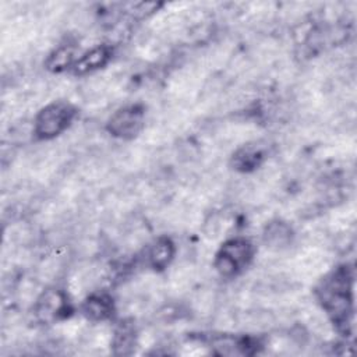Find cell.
Segmentation results:
<instances>
[{
  "mask_svg": "<svg viewBox=\"0 0 357 357\" xmlns=\"http://www.w3.org/2000/svg\"><path fill=\"white\" fill-rule=\"evenodd\" d=\"M76 114L74 107L66 102L51 103L44 107L35 119V134L40 139H53L63 133Z\"/></svg>",
  "mask_w": 357,
  "mask_h": 357,
  "instance_id": "obj_1",
  "label": "cell"
},
{
  "mask_svg": "<svg viewBox=\"0 0 357 357\" xmlns=\"http://www.w3.org/2000/svg\"><path fill=\"white\" fill-rule=\"evenodd\" d=\"M253 257L252 245L245 239L226 242L216 254L215 268L222 277H233L249 265Z\"/></svg>",
  "mask_w": 357,
  "mask_h": 357,
  "instance_id": "obj_2",
  "label": "cell"
},
{
  "mask_svg": "<svg viewBox=\"0 0 357 357\" xmlns=\"http://www.w3.org/2000/svg\"><path fill=\"white\" fill-rule=\"evenodd\" d=\"M144 125V112L139 106H128L117 110L109 121L107 129L113 136L133 139Z\"/></svg>",
  "mask_w": 357,
  "mask_h": 357,
  "instance_id": "obj_3",
  "label": "cell"
},
{
  "mask_svg": "<svg viewBox=\"0 0 357 357\" xmlns=\"http://www.w3.org/2000/svg\"><path fill=\"white\" fill-rule=\"evenodd\" d=\"M67 308L66 297L59 290H49L44 293L37 303V315L42 321H51L59 318Z\"/></svg>",
  "mask_w": 357,
  "mask_h": 357,
  "instance_id": "obj_4",
  "label": "cell"
},
{
  "mask_svg": "<svg viewBox=\"0 0 357 357\" xmlns=\"http://www.w3.org/2000/svg\"><path fill=\"white\" fill-rule=\"evenodd\" d=\"M110 59V51L106 46H98L87 53H84L76 63H74V73L76 74H87L103 67Z\"/></svg>",
  "mask_w": 357,
  "mask_h": 357,
  "instance_id": "obj_5",
  "label": "cell"
},
{
  "mask_svg": "<svg viewBox=\"0 0 357 357\" xmlns=\"http://www.w3.org/2000/svg\"><path fill=\"white\" fill-rule=\"evenodd\" d=\"M175 256V246L169 239H159L150 250L148 260L155 270L166 268Z\"/></svg>",
  "mask_w": 357,
  "mask_h": 357,
  "instance_id": "obj_6",
  "label": "cell"
},
{
  "mask_svg": "<svg viewBox=\"0 0 357 357\" xmlns=\"http://www.w3.org/2000/svg\"><path fill=\"white\" fill-rule=\"evenodd\" d=\"M112 310V300L105 295H94L84 304V313L87 317L96 321H102L110 317Z\"/></svg>",
  "mask_w": 357,
  "mask_h": 357,
  "instance_id": "obj_7",
  "label": "cell"
},
{
  "mask_svg": "<svg viewBox=\"0 0 357 357\" xmlns=\"http://www.w3.org/2000/svg\"><path fill=\"white\" fill-rule=\"evenodd\" d=\"M264 239L265 243L270 245V247L282 249L292 241L290 227L282 222H274L267 227L264 233Z\"/></svg>",
  "mask_w": 357,
  "mask_h": 357,
  "instance_id": "obj_8",
  "label": "cell"
},
{
  "mask_svg": "<svg viewBox=\"0 0 357 357\" xmlns=\"http://www.w3.org/2000/svg\"><path fill=\"white\" fill-rule=\"evenodd\" d=\"M264 153L259 147L247 146L237 153L233 158V164L237 166V169L249 171L253 168H257L263 161Z\"/></svg>",
  "mask_w": 357,
  "mask_h": 357,
  "instance_id": "obj_9",
  "label": "cell"
},
{
  "mask_svg": "<svg viewBox=\"0 0 357 357\" xmlns=\"http://www.w3.org/2000/svg\"><path fill=\"white\" fill-rule=\"evenodd\" d=\"M74 49L71 46H60L48 59L46 66L51 71L60 73L70 66H74Z\"/></svg>",
  "mask_w": 357,
  "mask_h": 357,
  "instance_id": "obj_10",
  "label": "cell"
},
{
  "mask_svg": "<svg viewBox=\"0 0 357 357\" xmlns=\"http://www.w3.org/2000/svg\"><path fill=\"white\" fill-rule=\"evenodd\" d=\"M134 343V331L132 326L125 325L121 326L113 336V345L116 349V353H121V354H128L130 353V349L133 347Z\"/></svg>",
  "mask_w": 357,
  "mask_h": 357,
  "instance_id": "obj_11",
  "label": "cell"
}]
</instances>
